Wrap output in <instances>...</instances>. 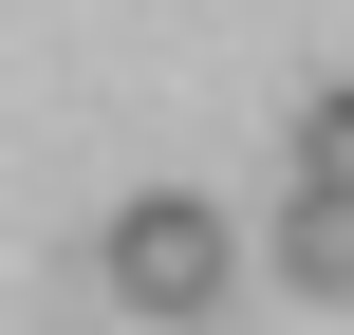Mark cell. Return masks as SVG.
Returning a JSON list of instances; mask_svg holds the SVG:
<instances>
[{"instance_id":"cell-1","label":"cell","mask_w":354,"mask_h":335,"mask_svg":"<svg viewBox=\"0 0 354 335\" xmlns=\"http://www.w3.org/2000/svg\"><path fill=\"white\" fill-rule=\"evenodd\" d=\"M112 298L131 317H224V205H187V186H149V205H112Z\"/></svg>"},{"instance_id":"cell-2","label":"cell","mask_w":354,"mask_h":335,"mask_svg":"<svg viewBox=\"0 0 354 335\" xmlns=\"http://www.w3.org/2000/svg\"><path fill=\"white\" fill-rule=\"evenodd\" d=\"M280 280L299 298H354V186H299L280 205Z\"/></svg>"},{"instance_id":"cell-3","label":"cell","mask_w":354,"mask_h":335,"mask_svg":"<svg viewBox=\"0 0 354 335\" xmlns=\"http://www.w3.org/2000/svg\"><path fill=\"white\" fill-rule=\"evenodd\" d=\"M299 186H354V75H336V93H299Z\"/></svg>"}]
</instances>
